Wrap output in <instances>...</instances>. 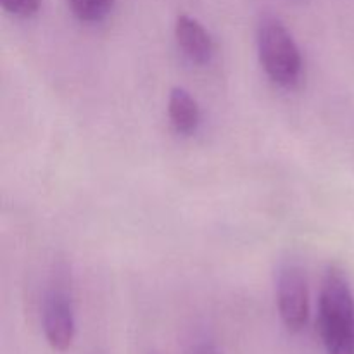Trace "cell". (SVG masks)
<instances>
[{
    "label": "cell",
    "mask_w": 354,
    "mask_h": 354,
    "mask_svg": "<svg viewBox=\"0 0 354 354\" xmlns=\"http://www.w3.org/2000/svg\"><path fill=\"white\" fill-rule=\"evenodd\" d=\"M41 0H0L3 9L17 17H31L40 9Z\"/></svg>",
    "instance_id": "ba28073f"
},
{
    "label": "cell",
    "mask_w": 354,
    "mask_h": 354,
    "mask_svg": "<svg viewBox=\"0 0 354 354\" xmlns=\"http://www.w3.org/2000/svg\"><path fill=\"white\" fill-rule=\"evenodd\" d=\"M73 14L83 23H99L113 10L114 0H68Z\"/></svg>",
    "instance_id": "52a82bcc"
},
{
    "label": "cell",
    "mask_w": 354,
    "mask_h": 354,
    "mask_svg": "<svg viewBox=\"0 0 354 354\" xmlns=\"http://www.w3.org/2000/svg\"><path fill=\"white\" fill-rule=\"evenodd\" d=\"M258 52L272 82L283 88H294L299 83L303 59L296 40L282 21L268 16L259 23Z\"/></svg>",
    "instance_id": "7a4b0ae2"
},
{
    "label": "cell",
    "mask_w": 354,
    "mask_h": 354,
    "mask_svg": "<svg viewBox=\"0 0 354 354\" xmlns=\"http://www.w3.org/2000/svg\"><path fill=\"white\" fill-rule=\"evenodd\" d=\"M277 303L283 325L290 332H299L310 315L308 283L299 266L287 265L280 270L277 280Z\"/></svg>",
    "instance_id": "3957f363"
},
{
    "label": "cell",
    "mask_w": 354,
    "mask_h": 354,
    "mask_svg": "<svg viewBox=\"0 0 354 354\" xmlns=\"http://www.w3.org/2000/svg\"><path fill=\"white\" fill-rule=\"evenodd\" d=\"M318 327L327 354H354V296L335 266L328 268L322 283Z\"/></svg>",
    "instance_id": "6da1fadb"
},
{
    "label": "cell",
    "mask_w": 354,
    "mask_h": 354,
    "mask_svg": "<svg viewBox=\"0 0 354 354\" xmlns=\"http://www.w3.org/2000/svg\"><path fill=\"white\" fill-rule=\"evenodd\" d=\"M175 37L183 54L196 64H209L214 55V41L206 28L194 17L178 16L175 24Z\"/></svg>",
    "instance_id": "5b68a950"
},
{
    "label": "cell",
    "mask_w": 354,
    "mask_h": 354,
    "mask_svg": "<svg viewBox=\"0 0 354 354\" xmlns=\"http://www.w3.org/2000/svg\"><path fill=\"white\" fill-rule=\"evenodd\" d=\"M45 337L55 351H66L75 339V311L69 294L59 283L47 290L41 304Z\"/></svg>",
    "instance_id": "277c9868"
},
{
    "label": "cell",
    "mask_w": 354,
    "mask_h": 354,
    "mask_svg": "<svg viewBox=\"0 0 354 354\" xmlns=\"http://www.w3.org/2000/svg\"><path fill=\"white\" fill-rule=\"evenodd\" d=\"M168 113L173 127L178 133L190 135L197 130L201 121L199 104L182 86H175L169 93Z\"/></svg>",
    "instance_id": "8992f818"
},
{
    "label": "cell",
    "mask_w": 354,
    "mask_h": 354,
    "mask_svg": "<svg viewBox=\"0 0 354 354\" xmlns=\"http://www.w3.org/2000/svg\"><path fill=\"white\" fill-rule=\"evenodd\" d=\"M190 354H221V351L216 348V346L213 344V342L201 341V342H197L196 346H194L192 353H190Z\"/></svg>",
    "instance_id": "9c48e42d"
}]
</instances>
